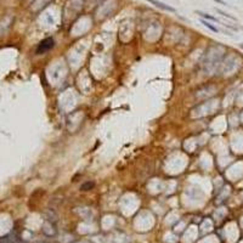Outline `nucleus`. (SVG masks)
<instances>
[{"instance_id":"f257e3e1","label":"nucleus","mask_w":243,"mask_h":243,"mask_svg":"<svg viewBox=\"0 0 243 243\" xmlns=\"http://www.w3.org/2000/svg\"><path fill=\"white\" fill-rule=\"evenodd\" d=\"M52 46H54V40H52V38H47V39L43 40L40 44H39V46H38V49H37V54H44V52H46L47 50H50Z\"/></svg>"},{"instance_id":"f03ea898","label":"nucleus","mask_w":243,"mask_h":243,"mask_svg":"<svg viewBox=\"0 0 243 243\" xmlns=\"http://www.w3.org/2000/svg\"><path fill=\"white\" fill-rule=\"evenodd\" d=\"M147 1L151 2V4H153V5L157 6V7L162 9V10H165V11H169V12H175V11H176L174 7H171V6H169V5H165V4H163L161 1H157V0H147Z\"/></svg>"},{"instance_id":"7ed1b4c3","label":"nucleus","mask_w":243,"mask_h":243,"mask_svg":"<svg viewBox=\"0 0 243 243\" xmlns=\"http://www.w3.org/2000/svg\"><path fill=\"white\" fill-rule=\"evenodd\" d=\"M201 17H203V19H207V20H210L213 21V22H219V20L216 19V17H213V16H210V15H208V14H204V12H202V11H196Z\"/></svg>"},{"instance_id":"20e7f679","label":"nucleus","mask_w":243,"mask_h":243,"mask_svg":"<svg viewBox=\"0 0 243 243\" xmlns=\"http://www.w3.org/2000/svg\"><path fill=\"white\" fill-rule=\"evenodd\" d=\"M201 22H202V23L204 24V26H205V27H207V28H209L212 32H214V33H218V32H219V28L214 27L212 23H209V22H207V21H204V20H202Z\"/></svg>"},{"instance_id":"39448f33","label":"nucleus","mask_w":243,"mask_h":243,"mask_svg":"<svg viewBox=\"0 0 243 243\" xmlns=\"http://www.w3.org/2000/svg\"><path fill=\"white\" fill-rule=\"evenodd\" d=\"M216 12H219L221 16L224 17H226V19H229V20H232V21H237L236 20V17H233V16H231L230 14H226V12H224L223 10H220V9H216Z\"/></svg>"},{"instance_id":"423d86ee","label":"nucleus","mask_w":243,"mask_h":243,"mask_svg":"<svg viewBox=\"0 0 243 243\" xmlns=\"http://www.w3.org/2000/svg\"><path fill=\"white\" fill-rule=\"evenodd\" d=\"M214 1H216V2H219V4H221V5H227L225 1H223V0H214Z\"/></svg>"}]
</instances>
